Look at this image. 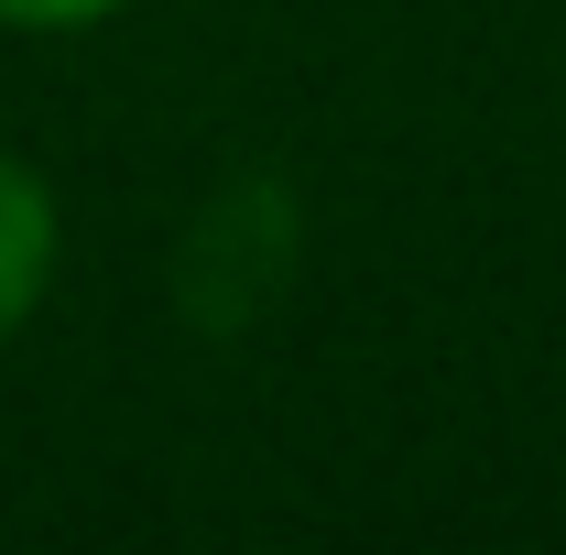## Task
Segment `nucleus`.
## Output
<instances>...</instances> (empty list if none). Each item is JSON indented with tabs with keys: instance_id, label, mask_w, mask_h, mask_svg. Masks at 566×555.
<instances>
[{
	"instance_id": "f03ea898",
	"label": "nucleus",
	"mask_w": 566,
	"mask_h": 555,
	"mask_svg": "<svg viewBox=\"0 0 566 555\" xmlns=\"http://www.w3.org/2000/svg\"><path fill=\"white\" fill-rule=\"evenodd\" d=\"M109 11H132V0H0L11 33H87V22H109Z\"/></svg>"
},
{
	"instance_id": "f257e3e1",
	"label": "nucleus",
	"mask_w": 566,
	"mask_h": 555,
	"mask_svg": "<svg viewBox=\"0 0 566 555\" xmlns=\"http://www.w3.org/2000/svg\"><path fill=\"white\" fill-rule=\"evenodd\" d=\"M55 262H66V208H55V186H44L22 153H0V348L44 316Z\"/></svg>"
}]
</instances>
